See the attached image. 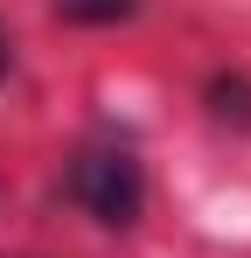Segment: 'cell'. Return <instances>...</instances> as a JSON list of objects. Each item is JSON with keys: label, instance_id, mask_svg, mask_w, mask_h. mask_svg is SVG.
<instances>
[{"label": "cell", "instance_id": "1", "mask_svg": "<svg viewBox=\"0 0 251 258\" xmlns=\"http://www.w3.org/2000/svg\"><path fill=\"white\" fill-rule=\"evenodd\" d=\"M70 203L84 216H98V223H112V230L140 223V210H147V168H140V154L126 140H112V133L84 140L70 154Z\"/></svg>", "mask_w": 251, "mask_h": 258}, {"label": "cell", "instance_id": "2", "mask_svg": "<svg viewBox=\"0 0 251 258\" xmlns=\"http://www.w3.org/2000/svg\"><path fill=\"white\" fill-rule=\"evenodd\" d=\"M140 0H56V14L63 21H126Z\"/></svg>", "mask_w": 251, "mask_h": 258}, {"label": "cell", "instance_id": "3", "mask_svg": "<svg viewBox=\"0 0 251 258\" xmlns=\"http://www.w3.org/2000/svg\"><path fill=\"white\" fill-rule=\"evenodd\" d=\"M7 56H14V49H7V28H0V77H7Z\"/></svg>", "mask_w": 251, "mask_h": 258}]
</instances>
